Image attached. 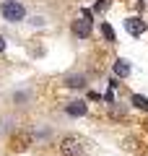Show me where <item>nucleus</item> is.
I'll use <instances>...</instances> for the list:
<instances>
[{
	"mask_svg": "<svg viewBox=\"0 0 148 156\" xmlns=\"http://www.w3.org/2000/svg\"><path fill=\"white\" fill-rule=\"evenodd\" d=\"M0 13H3V18L11 23H21L23 18H26V8L18 3V0H5L3 5H0Z\"/></svg>",
	"mask_w": 148,
	"mask_h": 156,
	"instance_id": "1",
	"label": "nucleus"
},
{
	"mask_svg": "<svg viewBox=\"0 0 148 156\" xmlns=\"http://www.w3.org/2000/svg\"><path fill=\"white\" fill-rule=\"evenodd\" d=\"M60 151L65 156H86V140L78 135H65L60 140Z\"/></svg>",
	"mask_w": 148,
	"mask_h": 156,
	"instance_id": "2",
	"label": "nucleus"
},
{
	"mask_svg": "<svg viewBox=\"0 0 148 156\" xmlns=\"http://www.w3.org/2000/svg\"><path fill=\"white\" fill-rule=\"evenodd\" d=\"M70 31H73V37H78V39H88V37H91V31H93V23L88 21L86 16L76 18V21L70 23Z\"/></svg>",
	"mask_w": 148,
	"mask_h": 156,
	"instance_id": "3",
	"label": "nucleus"
},
{
	"mask_svg": "<svg viewBox=\"0 0 148 156\" xmlns=\"http://www.w3.org/2000/svg\"><path fill=\"white\" fill-rule=\"evenodd\" d=\"M65 115H70V117H86V115H88L86 101H81V99L68 101V104H65Z\"/></svg>",
	"mask_w": 148,
	"mask_h": 156,
	"instance_id": "4",
	"label": "nucleus"
},
{
	"mask_svg": "<svg viewBox=\"0 0 148 156\" xmlns=\"http://www.w3.org/2000/svg\"><path fill=\"white\" fill-rule=\"evenodd\" d=\"M125 29L132 34V37H140V34L146 31V23H143L138 16H130V18H125Z\"/></svg>",
	"mask_w": 148,
	"mask_h": 156,
	"instance_id": "5",
	"label": "nucleus"
},
{
	"mask_svg": "<svg viewBox=\"0 0 148 156\" xmlns=\"http://www.w3.org/2000/svg\"><path fill=\"white\" fill-rule=\"evenodd\" d=\"M65 86L68 89H83V86H86V76H83V73H73V76L65 78Z\"/></svg>",
	"mask_w": 148,
	"mask_h": 156,
	"instance_id": "6",
	"label": "nucleus"
},
{
	"mask_svg": "<svg viewBox=\"0 0 148 156\" xmlns=\"http://www.w3.org/2000/svg\"><path fill=\"white\" fill-rule=\"evenodd\" d=\"M130 70H132V68H130V62H127V60H117L115 62V76L117 78H127V76H130Z\"/></svg>",
	"mask_w": 148,
	"mask_h": 156,
	"instance_id": "7",
	"label": "nucleus"
},
{
	"mask_svg": "<svg viewBox=\"0 0 148 156\" xmlns=\"http://www.w3.org/2000/svg\"><path fill=\"white\" fill-rule=\"evenodd\" d=\"M132 107H138V109H143V112H148V99L146 96H140V94H132Z\"/></svg>",
	"mask_w": 148,
	"mask_h": 156,
	"instance_id": "8",
	"label": "nucleus"
},
{
	"mask_svg": "<svg viewBox=\"0 0 148 156\" xmlns=\"http://www.w3.org/2000/svg\"><path fill=\"white\" fill-rule=\"evenodd\" d=\"M101 34H104V37L109 39V42H115V29H112L109 23H104V26H101Z\"/></svg>",
	"mask_w": 148,
	"mask_h": 156,
	"instance_id": "9",
	"label": "nucleus"
},
{
	"mask_svg": "<svg viewBox=\"0 0 148 156\" xmlns=\"http://www.w3.org/2000/svg\"><path fill=\"white\" fill-rule=\"evenodd\" d=\"M107 5H109V0H99V3H96V11H104Z\"/></svg>",
	"mask_w": 148,
	"mask_h": 156,
	"instance_id": "10",
	"label": "nucleus"
},
{
	"mask_svg": "<svg viewBox=\"0 0 148 156\" xmlns=\"http://www.w3.org/2000/svg\"><path fill=\"white\" fill-rule=\"evenodd\" d=\"M0 52H5V37L0 34Z\"/></svg>",
	"mask_w": 148,
	"mask_h": 156,
	"instance_id": "11",
	"label": "nucleus"
}]
</instances>
